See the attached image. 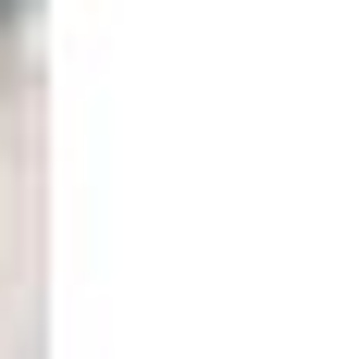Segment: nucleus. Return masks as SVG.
I'll list each match as a JSON object with an SVG mask.
<instances>
[{"label":"nucleus","instance_id":"nucleus-1","mask_svg":"<svg viewBox=\"0 0 346 359\" xmlns=\"http://www.w3.org/2000/svg\"><path fill=\"white\" fill-rule=\"evenodd\" d=\"M0 13H25V0H0Z\"/></svg>","mask_w":346,"mask_h":359}]
</instances>
